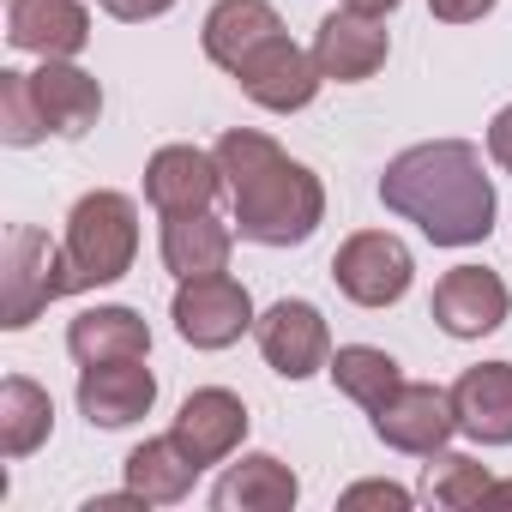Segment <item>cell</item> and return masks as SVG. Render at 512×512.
<instances>
[{
    "label": "cell",
    "mask_w": 512,
    "mask_h": 512,
    "mask_svg": "<svg viewBox=\"0 0 512 512\" xmlns=\"http://www.w3.org/2000/svg\"><path fill=\"white\" fill-rule=\"evenodd\" d=\"M223 193L235 211V235L253 247H302L326 223V187L308 163H296L272 133L229 127L217 139Z\"/></svg>",
    "instance_id": "6da1fadb"
},
{
    "label": "cell",
    "mask_w": 512,
    "mask_h": 512,
    "mask_svg": "<svg viewBox=\"0 0 512 512\" xmlns=\"http://www.w3.org/2000/svg\"><path fill=\"white\" fill-rule=\"evenodd\" d=\"M380 199L434 247H476L494 235V181L470 139H428L398 151L380 175Z\"/></svg>",
    "instance_id": "7a4b0ae2"
},
{
    "label": "cell",
    "mask_w": 512,
    "mask_h": 512,
    "mask_svg": "<svg viewBox=\"0 0 512 512\" xmlns=\"http://www.w3.org/2000/svg\"><path fill=\"white\" fill-rule=\"evenodd\" d=\"M133 253H139V205L115 187H97L73 205L67 217V241H61V260H67V296L121 284L133 272Z\"/></svg>",
    "instance_id": "3957f363"
},
{
    "label": "cell",
    "mask_w": 512,
    "mask_h": 512,
    "mask_svg": "<svg viewBox=\"0 0 512 512\" xmlns=\"http://www.w3.org/2000/svg\"><path fill=\"white\" fill-rule=\"evenodd\" d=\"M61 296H67V260H61V247L43 229L19 223L7 235V260H0V326L25 332Z\"/></svg>",
    "instance_id": "277c9868"
},
{
    "label": "cell",
    "mask_w": 512,
    "mask_h": 512,
    "mask_svg": "<svg viewBox=\"0 0 512 512\" xmlns=\"http://www.w3.org/2000/svg\"><path fill=\"white\" fill-rule=\"evenodd\" d=\"M410 278H416V260H410V247L392 229H356L332 253V284L356 308H392V302H404Z\"/></svg>",
    "instance_id": "5b68a950"
},
{
    "label": "cell",
    "mask_w": 512,
    "mask_h": 512,
    "mask_svg": "<svg viewBox=\"0 0 512 512\" xmlns=\"http://www.w3.org/2000/svg\"><path fill=\"white\" fill-rule=\"evenodd\" d=\"M169 320L181 332V344L193 350H229L241 344V332H253V296L247 284H235L229 272H211V278H181L175 302H169Z\"/></svg>",
    "instance_id": "8992f818"
},
{
    "label": "cell",
    "mask_w": 512,
    "mask_h": 512,
    "mask_svg": "<svg viewBox=\"0 0 512 512\" xmlns=\"http://www.w3.org/2000/svg\"><path fill=\"white\" fill-rule=\"evenodd\" d=\"M235 85H241L247 103H260V109H272V115H296V109H308V103L320 97L326 73H320L314 49H302V43H290V37L278 31V37H266L260 49L235 67Z\"/></svg>",
    "instance_id": "52a82bcc"
},
{
    "label": "cell",
    "mask_w": 512,
    "mask_h": 512,
    "mask_svg": "<svg viewBox=\"0 0 512 512\" xmlns=\"http://www.w3.org/2000/svg\"><path fill=\"white\" fill-rule=\"evenodd\" d=\"M253 338H260L266 368H272V374H284V380H308V374H320V368L332 362L326 314H320L314 302H296V296L272 302L260 320H253Z\"/></svg>",
    "instance_id": "ba28073f"
},
{
    "label": "cell",
    "mask_w": 512,
    "mask_h": 512,
    "mask_svg": "<svg viewBox=\"0 0 512 512\" xmlns=\"http://www.w3.org/2000/svg\"><path fill=\"white\" fill-rule=\"evenodd\" d=\"M374 416V434L392 446V452H440L452 434H458V410H452V392L446 386H428V380H404L386 404L368 410Z\"/></svg>",
    "instance_id": "9c48e42d"
},
{
    "label": "cell",
    "mask_w": 512,
    "mask_h": 512,
    "mask_svg": "<svg viewBox=\"0 0 512 512\" xmlns=\"http://www.w3.org/2000/svg\"><path fill=\"white\" fill-rule=\"evenodd\" d=\"M386 55H392V37H386V25H380L374 13L338 7V13H326L320 31H314V61H320V73H326L332 85H362V79H374V73L386 67Z\"/></svg>",
    "instance_id": "30bf717a"
},
{
    "label": "cell",
    "mask_w": 512,
    "mask_h": 512,
    "mask_svg": "<svg viewBox=\"0 0 512 512\" xmlns=\"http://www.w3.org/2000/svg\"><path fill=\"white\" fill-rule=\"evenodd\" d=\"M506 308H512V296L488 266H452L428 302V314L446 338H488L506 326Z\"/></svg>",
    "instance_id": "8fae6325"
},
{
    "label": "cell",
    "mask_w": 512,
    "mask_h": 512,
    "mask_svg": "<svg viewBox=\"0 0 512 512\" xmlns=\"http://www.w3.org/2000/svg\"><path fill=\"white\" fill-rule=\"evenodd\" d=\"M151 404H157V374L145 368V356L79 368V416L91 428H133L139 416H151Z\"/></svg>",
    "instance_id": "7c38bea8"
},
{
    "label": "cell",
    "mask_w": 512,
    "mask_h": 512,
    "mask_svg": "<svg viewBox=\"0 0 512 512\" xmlns=\"http://www.w3.org/2000/svg\"><path fill=\"white\" fill-rule=\"evenodd\" d=\"M175 446L205 470V464H223L241 440H247V404L229 392V386H199L181 398L175 410Z\"/></svg>",
    "instance_id": "4fadbf2b"
},
{
    "label": "cell",
    "mask_w": 512,
    "mask_h": 512,
    "mask_svg": "<svg viewBox=\"0 0 512 512\" xmlns=\"http://www.w3.org/2000/svg\"><path fill=\"white\" fill-rule=\"evenodd\" d=\"M217 193H223L217 151H199V145H163V151L145 163V199H151L157 217L211 211Z\"/></svg>",
    "instance_id": "5bb4252c"
},
{
    "label": "cell",
    "mask_w": 512,
    "mask_h": 512,
    "mask_svg": "<svg viewBox=\"0 0 512 512\" xmlns=\"http://www.w3.org/2000/svg\"><path fill=\"white\" fill-rule=\"evenodd\" d=\"M7 43L43 61H73L91 43L85 0H7Z\"/></svg>",
    "instance_id": "9a60e30c"
},
{
    "label": "cell",
    "mask_w": 512,
    "mask_h": 512,
    "mask_svg": "<svg viewBox=\"0 0 512 512\" xmlns=\"http://www.w3.org/2000/svg\"><path fill=\"white\" fill-rule=\"evenodd\" d=\"M458 434L476 446H512V362H476L452 386Z\"/></svg>",
    "instance_id": "2e32d148"
},
{
    "label": "cell",
    "mask_w": 512,
    "mask_h": 512,
    "mask_svg": "<svg viewBox=\"0 0 512 512\" xmlns=\"http://www.w3.org/2000/svg\"><path fill=\"white\" fill-rule=\"evenodd\" d=\"M31 91H37L43 121H49L55 139H85L97 127V115H103V85L73 61H43L31 73Z\"/></svg>",
    "instance_id": "e0dca14e"
},
{
    "label": "cell",
    "mask_w": 512,
    "mask_h": 512,
    "mask_svg": "<svg viewBox=\"0 0 512 512\" xmlns=\"http://www.w3.org/2000/svg\"><path fill=\"white\" fill-rule=\"evenodd\" d=\"M302 494L296 470L272 452H247L241 464H229L211 488V506L217 512H290Z\"/></svg>",
    "instance_id": "ac0fdd59"
},
{
    "label": "cell",
    "mask_w": 512,
    "mask_h": 512,
    "mask_svg": "<svg viewBox=\"0 0 512 512\" xmlns=\"http://www.w3.org/2000/svg\"><path fill=\"white\" fill-rule=\"evenodd\" d=\"M284 19L272 0H217V7L205 13L199 25V43H205V61H217L223 73H235L253 49H260L266 37H278Z\"/></svg>",
    "instance_id": "d6986e66"
},
{
    "label": "cell",
    "mask_w": 512,
    "mask_h": 512,
    "mask_svg": "<svg viewBox=\"0 0 512 512\" xmlns=\"http://www.w3.org/2000/svg\"><path fill=\"white\" fill-rule=\"evenodd\" d=\"M229 253H235V229L217 223L211 211L163 217V266H169L175 278H211V272H229Z\"/></svg>",
    "instance_id": "ffe728a7"
},
{
    "label": "cell",
    "mask_w": 512,
    "mask_h": 512,
    "mask_svg": "<svg viewBox=\"0 0 512 512\" xmlns=\"http://www.w3.org/2000/svg\"><path fill=\"white\" fill-rule=\"evenodd\" d=\"M67 350L79 368L91 362H127V356H151V326L139 308H85L67 326Z\"/></svg>",
    "instance_id": "44dd1931"
},
{
    "label": "cell",
    "mask_w": 512,
    "mask_h": 512,
    "mask_svg": "<svg viewBox=\"0 0 512 512\" xmlns=\"http://www.w3.org/2000/svg\"><path fill=\"white\" fill-rule=\"evenodd\" d=\"M55 434V404L37 380L7 374L0 380V452L7 458H31L43 440Z\"/></svg>",
    "instance_id": "7402d4cb"
},
{
    "label": "cell",
    "mask_w": 512,
    "mask_h": 512,
    "mask_svg": "<svg viewBox=\"0 0 512 512\" xmlns=\"http://www.w3.org/2000/svg\"><path fill=\"white\" fill-rule=\"evenodd\" d=\"M193 476H199V464L175 446V434H157V440H145V446L127 452V488H139L151 506H175V500H187Z\"/></svg>",
    "instance_id": "603a6c76"
},
{
    "label": "cell",
    "mask_w": 512,
    "mask_h": 512,
    "mask_svg": "<svg viewBox=\"0 0 512 512\" xmlns=\"http://www.w3.org/2000/svg\"><path fill=\"white\" fill-rule=\"evenodd\" d=\"M326 374H332L338 392H344L350 404H362V410L386 404V398L404 386V368H398L386 350H374V344H344V350H332Z\"/></svg>",
    "instance_id": "cb8c5ba5"
},
{
    "label": "cell",
    "mask_w": 512,
    "mask_h": 512,
    "mask_svg": "<svg viewBox=\"0 0 512 512\" xmlns=\"http://www.w3.org/2000/svg\"><path fill=\"white\" fill-rule=\"evenodd\" d=\"M488 464H476L470 452H428V470H422V494L434 500V506H482V494H488Z\"/></svg>",
    "instance_id": "d4e9b609"
},
{
    "label": "cell",
    "mask_w": 512,
    "mask_h": 512,
    "mask_svg": "<svg viewBox=\"0 0 512 512\" xmlns=\"http://www.w3.org/2000/svg\"><path fill=\"white\" fill-rule=\"evenodd\" d=\"M0 139H7L13 151H25V145H43V139H49V121H43L37 91H31V73H19V67L0 73Z\"/></svg>",
    "instance_id": "484cf974"
},
{
    "label": "cell",
    "mask_w": 512,
    "mask_h": 512,
    "mask_svg": "<svg viewBox=\"0 0 512 512\" xmlns=\"http://www.w3.org/2000/svg\"><path fill=\"white\" fill-rule=\"evenodd\" d=\"M344 506H392V512H404L410 488H398V482H356V488H344Z\"/></svg>",
    "instance_id": "4316f807"
},
{
    "label": "cell",
    "mask_w": 512,
    "mask_h": 512,
    "mask_svg": "<svg viewBox=\"0 0 512 512\" xmlns=\"http://www.w3.org/2000/svg\"><path fill=\"white\" fill-rule=\"evenodd\" d=\"M97 7H103L109 19H121V25H145V19H163L175 0H97Z\"/></svg>",
    "instance_id": "83f0119b"
},
{
    "label": "cell",
    "mask_w": 512,
    "mask_h": 512,
    "mask_svg": "<svg viewBox=\"0 0 512 512\" xmlns=\"http://www.w3.org/2000/svg\"><path fill=\"white\" fill-rule=\"evenodd\" d=\"M428 13L440 25H476L482 13H494V0H428Z\"/></svg>",
    "instance_id": "f1b7e54d"
},
{
    "label": "cell",
    "mask_w": 512,
    "mask_h": 512,
    "mask_svg": "<svg viewBox=\"0 0 512 512\" xmlns=\"http://www.w3.org/2000/svg\"><path fill=\"white\" fill-rule=\"evenodd\" d=\"M488 157H494V163L512 175V103H506V109L488 121Z\"/></svg>",
    "instance_id": "f546056e"
},
{
    "label": "cell",
    "mask_w": 512,
    "mask_h": 512,
    "mask_svg": "<svg viewBox=\"0 0 512 512\" xmlns=\"http://www.w3.org/2000/svg\"><path fill=\"white\" fill-rule=\"evenodd\" d=\"M151 500L139 494V488H127V494H97V500H85V512H145Z\"/></svg>",
    "instance_id": "4dcf8cb0"
},
{
    "label": "cell",
    "mask_w": 512,
    "mask_h": 512,
    "mask_svg": "<svg viewBox=\"0 0 512 512\" xmlns=\"http://www.w3.org/2000/svg\"><path fill=\"white\" fill-rule=\"evenodd\" d=\"M344 7H356V13H374V19H386L398 0H344Z\"/></svg>",
    "instance_id": "1f68e13d"
},
{
    "label": "cell",
    "mask_w": 512,
    "mask_h": 512,
    "mask_svg": "<svg viewBox=\"0 0 512 512\" xmlns=\"http://www.w3.org/2000/svg\"><path fill=\"white\" fill-rule=\"evenodd\" d=\"M482 506H512V482H488V494H482Z\"/></svg>",
    "instance_id": "d6a6232c"
}]
</instances>
